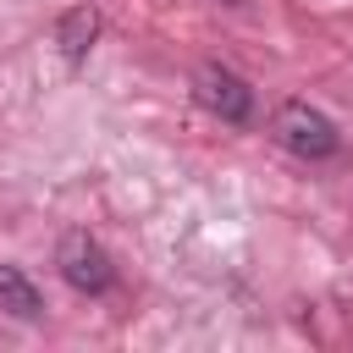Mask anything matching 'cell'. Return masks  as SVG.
<instances>
[{
	"mask_svg": "<svg viewBox=\"0 0 353 353\" xmlns=\"http://www.w3.org/2000/svg\"><path fill=\"white\" fill-rule=\"evenodd\" d=\"M0 314H11V320H39L44 314V292L17 265H0Z\"/></svg>",
	"mask_w": 353,
	"mask_h": 353,
	"instance_id": "obj_5",
	"label": "cell"
},
{
	"mask_svg": "<svg viewBox=\"0 0 353 353\" xmlns=\"http://www.w3.org/2000/svg\"><path fill=\"white\" fill-rule=\"evenodd\" d=\"M99 28H105V17H99V6H66L61 11V22H55V44H61V55L77 66V61H88V50L99 44Z\"/></svg>",
	"mask_w": 353,
	"mask_h": 353,
	"instance_id": "obj_4",
	"label": "cell"
},
{
	"mask_svg": "<svg viewBox=\"0 0 353 353\" xmlns=\"http://www.w3.org/2000/svg\"><path fill=\"white\" fill-rule=\"evenodd\" d=\"M193 99H199L210 116L232 121V127H243V121L254 116V88H248L232 66H215V61L193 72Z\"/></svg>",
	"mask_w": 353,
	"mask_h": 353,
	"instance_id": "obj_2",
	"label": "cell"
},
{
	"mask_svg": "<svg viewBox=\"0 0 353 353\" xmlns=\"http://www.w3.org/2000/svg\"><path fill=\"white\" fill-rule=\"evenodd\" d=\"M55 265H61V276H66V287H77V292H105L110 281H116V265H110V254L99 248V237H88V232H66L61 237V248H55Z\"/></svg>",
	"mask_w": 353,
	"mask_h": 353,
	"instance_id": "obj_3",
	"label": "cell"
},
{
	"mask_svg": "<svg viewBox=\"0 0 353 353\" xmlns=\"http://www.w3.org/2000/svg\"><path fill=\"white\" fill-rule=\"evenodd\" d=\"M270 132H276V143H281L287 154H298V160H331V154L342 149L336 121H331L325 110H314L309 99H287V105H276Z\"/></svg>",
	"mask_w": 353,
	"mask_h": 353,
	"instance_id": "obj_1",
	"label": "cell"
}]
</instances>
